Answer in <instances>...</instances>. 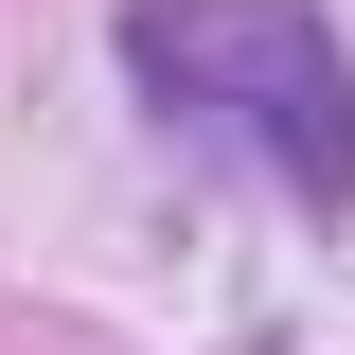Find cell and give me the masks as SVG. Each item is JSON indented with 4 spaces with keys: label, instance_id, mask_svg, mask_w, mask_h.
<instances>
[{
    "label": "cell",
    "instance_id": "1",
    "mask_svg": "<svg viewBox=\"0 0 355 355\" xmlns=\"http://www.w3.org/2000/svg\"><path fill=\"white\" fill-rule=\"evenodd\" d=\"M125 89L284 214H355V36L320 0H125Z\"/></svg>",
    "mask_w": 355,
    "mask_h": 355
}]
</instances>
